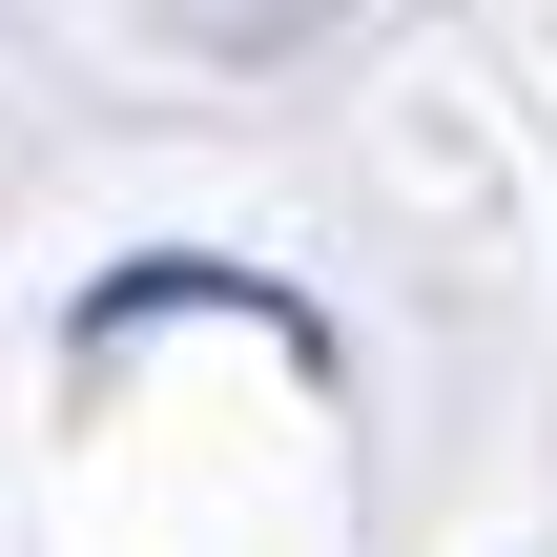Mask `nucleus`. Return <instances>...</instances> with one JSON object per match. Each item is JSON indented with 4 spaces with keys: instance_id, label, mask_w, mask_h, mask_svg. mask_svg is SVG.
Masks as SVG:
<instances>
[{
    "instance_id": "1",
    "label": "nucleus",
    "mask_w": 557,
    "mask_h": 557,
    "mask_svg": "<svg viewBox=\"0 0 557 557\" xmlns=\"http://www.w3.org/2000/svg\"><path fill=\"white\" fill-rule=\"evenodd\" d=\"M145 41H186V62H289V41H331L351 0H124Z\"/></svg>"
}]
</instances>
